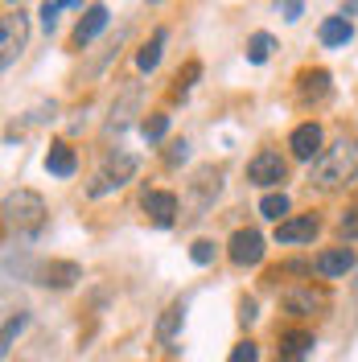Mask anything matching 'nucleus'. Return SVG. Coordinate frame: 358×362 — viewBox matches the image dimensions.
<instances>
[{
  "label": "nucleus",
  "instance_id": "nucleus-18",
  "mask_svg": "<svg viewBox=\"0 0 358 362\" xmlns=\"http://www.w3.org/2000/svg\"><path fill=\"white\" fill-rule=\"evenodd\" d=\"M296 90H301L305 103H309V99H313V103H325V99H330V74H325V70H305Z\"/></svg>",
  "mask_w": 358,
  "mask_h": 362
},
{
  "label": "nucleus",
  "instance_id": "nucleus-25",
  "mask_svg": "<svg viewBox=\"0 0 358 362\" xmlns=\"http://www.w3.org/2000/svg\"><path fill=\"white\" fill-rule=\"evenodd\" d=\"M25 321H29V313H17V317L4 321V338H0V354H4V358L13 354V341H17V334L25 329Z\"/></svg>",
  "mask_w": 358,
  "mask_h": 362
},
{
  "label": "nucleus",
  "instance_id": "nucleus-17",
  "mask_svg": "<svg viewBox=\"0 0 358 362\" xmlns=\"http://www.w3.org/2000/svg\"><path fill=\"white\" fill-rule=\"evenodd\" d=\"M317 37H321V45H330V49H337V45H346L350 37H354V29H350V21L337 13V17H325L321 21V29H317Z\"/></svg>",
  "mask_w": 358,
  "mask_h": 362
},
{
  "label": "nucleus",
  "instance_id": "nucleus-30",
  "mask_svg": "<svg viewBox=\"0 0 358 362\" xmlns=\"http://www.w3.org/2000/svg\"><path fill=\"white\" fill-rule=\"evenodd\" d=\"M276 8L284 13V21H301V13H305V0H276Z\"/></svg>",
  "mask_w": 358,
  "mask_h": 362
},
{
  "label": "nucleus",
  "instance_id": "nucleus-34",
  "mask_svg": "<svg viewBox=\"0 0 358 362\" xmlns=\"http://www.w3.org/2000/svg\"><path fill=\"white\" fill-rule=\"evenodd\" d=\"M153 4H161V0H153Z\"/></svg>",
  "mask_w": 358,
  "mask_h": 362
},
{
  "label": "nucleus",
  "instance_id": "nucleus-22",
  "mask_svg": "<svg viewBox=\"0 0 358 362\" xmlns=\"http://www.w3.org/2000/svg\"><path fill=\"white\" fill-rule=\"evenodd\" d=\"M260 214L272 218V223H284V214H289V198H284V194H264V198H260Z\"/></svg>",
  "mask_w": 358,
  "mask_h": 362
},
{
  "label": "nucleus",
  "instance_id": "nucleus-31",
  "mask_svg": "<svg viewBox=\"0 0 358 362\" xmlns=\"http://www.w3.org/2000/svg\"><path fill=\"white\" fill-rule=\"evenodd\" d=\"M185 157H190V144H185V140H178V144H173V148L165 153V160H169V165H181Z\"/></svg>",
  "mask_w": 358,
  "mask_h": 362
},
{
  "label": "nucleus",
  "instance_id": "nucleus-33",
  "mask_svg": "<svg viewBox=\"0 0 358 362\" xmlns=\"http://www.w3.org/2000/svg\"><path fill=\"white\" fill-rule=\"evenodd\" d=\"M8 4H13V0H8ZM17 4H21V0H17Z\"/></svg>",
  "mask_w": 358,
  "mask_h": 362
},
{
  "label": "nucleus",
  "instance_id": "nucleus-3",
  "mask_svg": "<svg viewBox=\"0 0 358 362\" xmlns=\"http://www.w3.org/2000/svg\"><path fill=\"white\" fill-rule=\"evenodd\" d=\"M136 169H140V160L132 157V153H112L108 157V165L95 173V181L87 185L91 198H103V194H112V189H120V185H128V181L136 177Z\"/></svg>",
  "mask_w": 358,
  "mask_h": 362
},
{
  "label": "nucleus",
  "instance_id": "nucleus-5",
  "mask_svg": "<svg viewBox=\"0 0 358 362\" xmlns=\"http://www.w3.org/2000/svg\"><path fill=\"white\" fill-rule=\"evenodd\" d=\"M280 305L292 317H313V313H325L330 309V293L325 288H313V284H289L280 293Z\"/></svg>",
  "mask_w": 358,
  "mask_h": 362
},
{
  "label": "nucleus",
  "instance_id": "nucleus-8",
  "mask_svg": "<svg viewBox=\"0 0 358 362\" xmlns=\"http://www.w3.org/2000/svg\"><path fill=\"white\" fill-rule=\"evenodd\" d=\"M140 206H144V214H149L161 230L178 223V194H169V189H149Z\"/></svg>",
  "mask_w": 358,
  "mask_h": 362
},
{
  "label": "nucleus",
  "instance_id": "nucleus-19",
  "mask_svg": "<svg viewBox=\"0 0 358 362\" xmlns=\"http://www.w3.org/2000/svg\"><path fill=\"white\" fill-rule=\"evenodd\" d=\"M181 325H185V300H173L157 321V341H173L181 334Z\"/></svg>",
  "mask_w": 358,
  "mask_h": 362
},
{
  "label": "nucleus",
  "instance_id": "nucleus-10",
  "mask_svg": "<svg viewBox=\"0 0 358 362\" xmlns=\"http://www.w3.org/2000/svg\"><path fill=\"white\" fill-rule=\"evenodd\" d=\"M317 230H321V223H317L313 214H292V218H284V223H276V243H309Z\"/></svg>",
  "mask_w": 358,
  "mask_h": 362
},
{
  "label": "nucleus",
  "instance_id": "nucleus-13",
  "mask_svg": "<svg viewBox=\"0 0 358 362\" xmlns=\"http://www.w3.org/2000/svg\"><path fill=\"white\" fill-rule=\"evenodd\" d=\"M313 268H317V276L337 280V276H346V272L354 268V251L350 247H330V251H321V255L313 259Z\"/></svg>",
  "mask_w": 358,
  "mask_h": 362
},
{
  "label": "nucleus",
  "instance_id": "nucleus-7",
  "mask_svg": "<svg viewBox=\"0 0 358 362\" xmlns=\"http://www.w3.org/2000/svg\"><path fill=\"white\" fill-rule=\"evenodd\" d=\"M226 255H231V264H239V268H255L260 259H264V235L260 230H235L231 235V243H226Z\"/></svg>",
  "mask_w": 358,
  "mask_h": 362
},
{
  "label": "nucleus",
  "instance_id": "nucleus-20",
  "mask_svg": "<svg viewBox=\"0 0 358 362\" xmlns=\"http://www.w3.org/2000/svg\"><path fill=\"white\" fill-rule=\"evenodd\" d=\"M136 99H140V87H124V99L112 107V124H108V132H124V124H128V115H132V107H136Z\"/></svg>",
  "mask_w": 358,
  "mask_h": 362
},
{
  "label": "nucleus",
  "instance_id": "nucleus-4",
  "mask_svg": "<svg viewBox=\"0 0 358 362\" xmlns=\"http://www.w3.org/2000/svg\"><path fill=\"white\" fill-rule=\"evenodd\" d=\"M25 42H29V17H25L21 8L4 13V21H0V66L4 70L13 66L25 54Z\"/></svg>",
  "mask_w": 358,
  "mask_h": 362
},
{
  "label": "nucleus",
  "instance_id": "nucleus-23",
  "mask_svg": "<svg viewBox=\"0 0 358 362\" xmlns=\"http://www.w3.org/2000/svg\"><path fill=\"white\" fill-rule=\"evenodd\" d=\"M62 8H79V0H45V4H42V13H37V17H42L45 33H54V25H58V13H62Z\"/></svg>",
  "mask_w": 358,
  "mask_h": 362
},
{
  "label": "nucleus",
  "instance_id": "nucleus-16",
  "mask_svg": "<svg viewBox=\"0 0 358 362\" xmlns=\"http://www.w3.org/2000/svg\"><path fill=\"white\" fill-rule=\"evenodd\" d=\"M45 169H50L54 177H74V169H79L74 148H70V144H50V153H45Z\"/></svg>",
  "mask_w": 358,
  "mask_h": 362
},
{
  "label": "nucleus",
  "instance_id": "nucleus-15",
  "mask_svg": "<svg viewBox=\"0 0 358 362\" xmlns=\"http://www.w3.org/2000/svg\"><path fill=\"white\" fill-rule=\"evenodd\" d=\"M165 42H169V29H153V37L136 49V70H140V74H153V70H157Z\"/></svg>",
  "mask_w": 358,
  "mask_h": 362
},
{
  "label": "nucleus",
  "instance_id": "nucleus-27",
  "mask_svg": "<svg viewBox=\"0 0 358 362\" xmlns=\"http://www.w3.org/2000/svg\"><path fill=\"white\" fill-rule=\"evenodd\" d=\"M337 230H342L346 239H358V202H354V206H346V214L337 218Z\"/></svg>",
  "mask_w": 358,
  "mask_h": 362
},
{
  "label": "nucleus",
  "instance_id": "nucleus-1",
  "mask_svg": "<svg viewBox=\"0 0 358 362\" xmlns=\"http://www.w3.org/2000/svg\"><path fill=\"white\" fill-rule=\"evenodd\" d=\"M354 177H358V144H350V140H342L330 153H321L313 160V173H309L317 189H337V185H350Z\"/></svg>",
  "mask_w": 358,
  "mask_h": 362
},
{
  "label": "nucleus",
  "instance_id": "nucleus-2",
  "mask_svg": "<svg viewBox=\"0 0 358 362\" xmlns=\"http://www.w3.org/2000/svg\"><path fill=\"white\" fill-rule=\"evenodd\" d=\"M4 223L25 230V235H37L45 223V202L42 194H33V189H17V194H8L4 198Z\"/></svg>",
  "mask_w": 358,
  "mask_h": 362
},
{
  "label": "nucleus",
  "instance_id": "nucleus-26",
  "mask_svg": "<svg viewBox=\"0 0 358 362\" xmlns=\"http://www.w3.org/2000/svg\"><path fill=\"white\" fill-rule=\"evenodd\" d=\"M214 243H210V239H198V243H194V247H190V259H194V264H198V268H206V264H214Z\"/></svg>",
  "mask_w": 358,
  "mask_h": 362
},
{
  "label": "nucleus",
  "instance_id": "nucleus-21",
  "mask_svg": "<svg viewBox=\"0 0 358 362\" xmlns=\"http://www.w3.org/2000/svg\"><path fill=\"white\" fill-rule=\"evenodd\" d=\"M272 49H276V37H272V33H251V42H247V62L264 66L272 58Z\"/></svg>",
  "mask_w": 358,
  "mask_h": 362
},
{
  "label": "nucleus",
  "instance_id": "nucleus-28",
  "mask_svg": "<svg viewBox=\"0 0 358 362\" xmlns=\"http://www.w3.org/2000/svg\"><path fill=\"white\" fill-rule=\"evenodd\" d=\"M226 362H260V346H255V341H239Z\"/></svg>",
  "mask_w": 358,
  "mask_h": 362
},
{
  "label": "nucleus",
  "instance_id": "nucleus-6",
  "mask_svg": "<svg viewBox=\"0 0 358 362\" xmlns=\"http://www.w3.org/2000/svg\"><path fill=\"white\" fill-rule=\"evenodd\" d=\"M284 173H289V165H284V157H280V153H272V148L255 153V157H251V165H247V181H251V185H260V189L280 185V181H284Z\"/></svg>",
  "mask_w": 358,
  "mask_h": 362
},
{
  "label": "nucleus",
  "instance_id": "nucleus-29",
  "mask_svg": "<svg viewBox=\"0 0 358 362\" xmlns=\"http://www.w3.org/2000/svg\"><path fill=\"white\" fill-rule=\"evenodd\" d=\"M198 74H202V66H198V62H190V66L178 74V87H173V95H185V90L194 87V78H198Z\"/></svg>",
  "mask_w": 358,
  "mask_h": 362
},
{
  "label": "nucleus",
  "instance_id": "nucleus-9",
  "mask_svg": "<svg viewBox=\"0 0 358 362\" xmlns=\"http://www.w3.org/2000/svg\"><path fill=\"white\" fill-rule=\"evenodd\" d=\"M289 148H292V157L296 160H317L321 157V124H296L289 136Z\"/></svg>",
  "mask_w": 358,
  "mask_h": 362
},
{
  "label": "nucleus",
  "instance_id": "nucleus-12",
  "mask_svg": "<svg viewBox=\"0 0 358 362\" xmlns=\"http://www.w3.org/2000/svg\"><path fill=\"white\" fill-rule=\"evenodd\" d=\"M74 280H83V268L70 259H50L37 268V284H45V288H70Z\"/></svg>",
  "mask_w": 358,
  "mask_h": 362
},
{
  "label": "nucleus",
  "instance_id": "nucleus-24",
  "mask_svg": "<svg viewBox=\"0 0 358 362\" xmlns=\"http://www.w3.org/2000/svg\"><path fill=\"white\" fill-rule=\"evenodd\" d=\"M140 132H144V140H149V144L165 140V132H169V115H165V112H153L144 124H140Z\"/></svg>",
  "mask_w": 358,
  "mask_h": 362
},
{
  "label": "nucleus",
  "instance_id": "nucleus-32",
  "mask_svg": "<svg viewBox=\"0 0 358 362\" xmlns=\"http://www.w3.org/2000/svg\"><path fill=\"white\" fill-rule=\"evenodd\" d=\"M239 321H255V300H243V305H239Z\"/></svg>",
  "mask_w": 358,
  "mask_h": 362
},
{
  "label": "nucleus",
  "instance_id": "nucleus-14",
  "mask_svg": "<svg viewBox=\"0 0 358 362\" xmlns=\"http://www.w3.org/2000/svg\"><path fill=\"white\" fill-rule=\"evenodd\" d=\"M317 338L309 334V329H284L280 334V358L284 362H305L309 354H313Z\"/></svg>",
  "mask_w": 358,
  "mask_h": 362
},
{
  "label": "nucleus",
  "instance_id": "nucleus-11",
  "mask_svg": "<svg viewBox=\"0 0 358 362\" xmlns=\"http://www.w3.org/2000/svg\"><path fill=\"white\" fill-rule=\"evenodd\" d=\"M108 21H112V13H108V4H91L87 13L79 17V25H74V45L83 49V45H91L103 29H108Z\"/></svg>",
  "mask_w": 358,
  "mask_h": 362
}]
</instances>
